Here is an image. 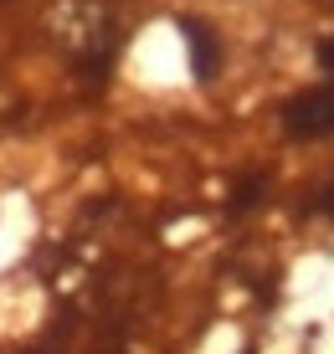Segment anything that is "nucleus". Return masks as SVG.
I'll list each match as a JSON object with an SVG mask.
<instances>
[{
	"mask_svg": "<svg viewBox=\"0 0 334 354\" xmlns=\"http://www.w3.org/2000/svg\"><path fill=\"white\" fill-rule=\"evenodd\" d=\"M263 185H267L263 175L242 180V185H237V195H231V211H247V205H257V201H263Z\"/></svg>",
	"mask_w": 334,
	"mask_h": 354,
	"instance_id": "obj_3",
	"label": "nucleus"
},
{
	"mask_svg": "<svg viewBox=\"0 0 334 354\" xmlns=\"http://www.w3.org/2000/svg\"><path fill=\"white\" fill-rule=\"evenodd\" d=\"M319 67L334 72V36H329V41H319Z\"/></svg>",
	"mask_w": 334,
	"mask_h": 354,
	"instance_id": "obj_5",
	"label": "nucleus"
},
{
	"mask_svg": "<svg viewBox=\"0 0 334 354\" xmlns=\"http://www.w3.org/2000/svg\"><path fill=\"white\" fill-rule=\"evenodd\" d=\"M283 129L293 139H324L334 133V82H319V88H304L299 97L283 103Z\"/></svg>",
	"mask_w": 334,
	"mask_h": 354,
	"instance_id": "obj_1",
	"label": "nucleus"
},
{
	"mask_svg": "<svg viewBox=\"0 0 334 354\" xmlns=\"http://www.w3.org/2000/svg\"><path fill=\"white\" fill-rule=\"evenodd\" d=\"M314 211H324V216H334V185L314 195Z\"/></svg>",
	"mask_w": 334,
	"mask_h": 354,
	"instance_id": "obj_4",
	"label": "nucleus"
},
{
	"mask_svg": "<svg viewBox=\"0 0 334 354\" xmlns=\"http://www.w3.org/2000/svg\"><path fill=\"white\" fill-rule=\"evenodd\" d=\"M180 31H185V46H191V72H195V82H211L216 77V62H221V46H216V36L206 21H180Z\"/></svg>",
	"mask_w": 334,
	"mask_h": 354,
	"instance_id": "obj_2",
	"label": "nucleus"
}]
</instances>
